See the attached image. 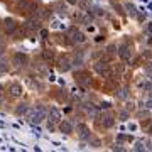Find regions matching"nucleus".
<instances>
[{
  "label": "nucleus",
  "instance_id": "26",
  "mask_svg": "<svg viewBox=\"0 0 152 152\" xmlns=\"http://www.w3.org/2000/svg\"><path fill=\"white\" fill-rule=\"evenodd\" d=\"M145 107H147L149 110H152V98L149 100V102H147V103H145Z\"/></svg>",
  "mask_w": 152,
  "mask_h": 152
},
{
  "label": "nucleus",
  "instance_id": "24",
  "mask_svg": "<svg viewBox=\"0 0 152 152\" xmlns=\"http://www.w3.org/2000/svg\"><path fill=\"white\" fill-rule=\"evenodd\" d=\"M5 54V44H0V58Z\"/></svg>",
  "mask_w": 152,
  "mask_h": 152
},
{
  "label": "nucleus",
  "instance_id": "27",
  "mask_svg": "<svg viewBox=\"0 0 152 152\" xmlns=\"http://www.w3.org/2000/svg\"><path fill=\"white\" fill-rule=\"evenodd\" d=\"M41 36H42V37H46V36H48V31H46V29H41Z\"/></svg>",
  "mask_w": 152,
  "mask_h": 152
},
{
  "label": "nucleus",
  "instance_id": "20",
  "mask_svg": "<svg viewBox=\"0 0 152 152\" xmlns=\"http://www.w3.org/2000/svg\"><path fill=\"white\" fill-rule=\"evenodd\" d=\"M95 14H96V15H107V12H105L102 7H96V9H95Z\"/></svg>",
  "mask_w": 152,
  "mask_h": 152
},
{
  "label": "nucleus",
  "instance_id": "34",
  "mask_svg": "<svg viewBox=\"0 0 152 152\" xmlns=\"http://www.w3.org/2000/svg\"><path fill=\"white\" fill-rule=\"evenodd\" d=\"M151 96H152V90H151Z\"/></svg>",
  "mask_w": 152,
  "mask_h": 152
},
{
  "label": "nucleus",
  "instance_id": "17",
  "mask_svg": "<svg viewBox=\"0 0 152 152\" xmlns=\"http://www.w3.org/2000/svg\"><path fill=\"white\" fill-rule=\"evenodd\" d=\"M9 63H5V61H0V73H5V71H9Z\"/></svg>",
  "mask_w": 152,
  "mask_h": 152
},
{
  "label": "nucleus",
  "instance_id": "23",
  "mask_svg": "<svg viewBox=\"0 0 152 152\" xmlns=\"http://www.w3.org/2000/svg\"><path fill=\"white\" fill-rule=\"evenodd\" d=\"M127 110H129V112H134V110H135V103H127Z\"/></svg>",
  "mask_w": 152,
  "mask_h": 152
},
{
  "label": "nucleus",
  "instance_id": "6",
  "mask_svg": "<svg viewBox=\"0 0 152 152\" xmlns=\"http://www.w3.org/2000/svg\"><path fill=\"white\" fill-rule=\"evenodd\" d=\"M9 93H10V96L17 98L22 95V86L19 85V83H10L9 85Z\"/></svg>",
  "mask_w": 152,
  "mask_h": 152
},
{
  "label": "nucleus",
  "instance_id": "19",
  "mask_svg": "<svg viewBox=\"0 0 152 152\" xmlns=\"http://www.w3.org/2000/svg\"><path fill=\"white\" fill-rule=\"evenodd\" d=\"M117 98H120V100H124V98H127V91H125V90H120V91L117 93Z\"/></svg>",
  "mask_w": 152,
  "mask_h": 152
},
{
  "label": "nucleus",
  "instance_id": "21",
  "mask_svg": "<svg viewBox=\"0 0 152 152\" xmlns=\"http://www.w3.org/2000/svg\"><path fill=\"white\" fill-rule=\"evenodd\" d=\"M135 151H145V144H144V142H137Z\"/></svg>",
  "mask_w": 152,
  "mask_h": 152
},
{
  "label": "nucleus",
  "instance_id": "10",
  "mask_svg": "<svg viewBox=\"0 0 152 152\" xmlns=\"http://www.w3.org/2000/svg\"><path fill=\"white\" fill-rule=\"evenodd\" d=\"M59 130L63 132V134H66V135H69V134H73V125H71L69 122L63 120V122H59Z\"/></svg>",
  "mask_w": 152,
  "mask_h": 152
},
{
  "label": "nucleus",
  "instance_id": "33",
  "mask_svg": "<svg viewBox=\"0 0 152 152\" xmlns=\"http://www.w3.org/2000/svg\"><path fill=\"white\" fill-rule=\"evenodd\" d=\"M0 107H2V98H0Z\"/></svg>",
  "mask_w": 152,
  "mask_h": 152
},
{
  "label": "nucleus",
  "instance_id": "11",
  "mask_svg": "<svg viewBox=\"0 0 152 152\" xmlns=\"http://www.w3.org/2000/svg\"><path fill=\"white\" fill-rule=\"evenodd\" d=\"M95 69H96L98 75H102V76H107L110 73L108 64H105V63H96V64H95Z\"/></svg>",
  "mask_w": 152,
  "mask_h": 152
},
{
  "label": "nucleus",
  "instance_id": "9",
  "mask_svg": "<svg viewBox=\"0 0 152 152\" xmlns=\"http://www.w3.org/2000/svg\"><path fill=\"white\" fill-rule=\"evenodd\" d=\"M49 120L51 122H59L61 120V112L58 110V107H51L49 108Z\"/></svg>",
  "mask_w": 152,
  "mask_h": 152
},
{
  "label": "nucleus",
  "instance_id": "3",
  "mask_svg": "<svg viewBox=\"0 0 152 152\" xmlns=\"http://www.w3.org/2000/svg\"><path fill=\"white\" fill-rule=\"evenodd\" d=\"M12 64L15 66H26L27 64V56L22 54V53H15L14 58H12Z\"/></svg>",
  "mask_w": 152,
  "mask_h": 152
},
{
  "label": "nucleus",
  "instance_id": "13",
  "mask_svg": "<svg viewBox=\"0 0 152 152\" xmlns=\"http://www.w3.org/2000/svg\"><path fill=\"white\" fill-rule=\"evenodd\" d=\"M113 124H115V118L112 117V115H105V117H103V122H102V125H103L105 129L113 127Z\"/></svg>",
  "mask_w": 152,
  "mask_h": 152
},
{
  "label": "nucleus",
  "instance_id": "5",
  "mask_svg": "<svg viewBox=\"0 0 152 152\" xmlns=\"http://www.w3.org/2000/svg\"><path fill=\"white\" fill-rule=\"evenodd\" d=\"M118 54H120V58H122L124 61H129V59L132 58V54H134V53H132V49L129 48L127 44H124V46H120V51H118Z\"/></svg>",
  "mask_w": 152,
  "mask_h": 152
},
{
  "label": "nucleus",
  "instance_id": "15",
  "mask_svg": "<svg viewBox=\"0 0 152 152\" xmlns=\"http://www.w3.org/2000/svg\"><path fill=\"white\" fill-rule=\"evenodd\" d=\"M125 10H127V14H129V15H132V17L137 15V9H135V5H134V4H125Z\"/></svg>",
  "mask_w": 152,
  "mask_h": 152
},
{
  "label": "nucleus",
  "instance_id": "29",
  "mask_svg": "<svg viewBox=\"0 0 152 152\" xmlns=\"http://www.w3.org/2000/svg\"><path fill=\"white\" fill-rule=\"evenodd\" d=\"M147 75H149V80L152 81V69H147Z\"/></svg>",
  "mask_w": 152,
  "mask_h": 152
},
{
  "label": "nucleus",
  "instance_id": "2",
  "mask_svg": "<svg viewBox=\"0 0 152 152\" xmlns=\"http://www.w3.org/2000/svg\"><path fill=\"white\" fill-rule=\"evenodd\" d=\"M17 22L12 19V17H7V19H4V29H5V32H9V34H14L17 31Z\"/></svg>",
  "mask_w": 152,
  "mask_h": 152
},
{
  "label": "nucleus",
  "instance_id": "14",
  "mask_svg": "<svg viewBox=\"0 0 152 152\" xmlns=\"http://www.w3.org/2000/svg\"><path fill=\"white\" fill-rule=\"evenodd\" d=\"M27 112H29V105L27 103H20L15 108V115H19V117H20V115H26Z\"/></svg>",
  "mask_w": 152,
  "mask_h": 152
},
{
  "label": "nucleus",
  "instance_id": "25",
  "mask_svg": "<svg viewBox=\"0 0 152 152\" xmlns=\"http://www.w3.org/2000/svg\"><path fill=\"white\" fill-rule=\"evenodd\" d=\"M66 2H68L69 5H78V2H80V0H66Z\"/></svg>",
  "mask_w": 152,
  "mask_h": 152
},
{
  "label": "nucleus",
  "instance_id": "31",
  "mask_svg": "<svg viewBox=\"0 0 152 152\" xmlns=\"http://www.w3.org/2000/svg\"><path fill=\"white\" fill-rule=\"evenodd\" d=\"M149 31H151V32H152V24H149Z\"/></svg>",
  "mask_w": 152,
  "mask_h": 152
},
{
  "label": "nucleus",
  "instance_id": "16",
  "mask_svg": "<svg viewBox=\"0 0 152 152\" xmlns=\"http://www.w3.org/2000/svg\"><path fill=\"white\" fill-rule=\"evenodd\" d=\"M78 7H80L81 10H86V9H90V2H88V0H80V2H78Z\"/></svg>",
  "mask_w": 152,
  "mask_h": 152
},
{
  "label": "nucleus",
  "instance_id": "30",
  "mask_svg": "<svg viewBox=\"0 0 152 152\" xmlns=\"http://www.w3.org/2000/svg\"><path fill=\"white\" fill-rule=\"evenodd\" d=\"M0 44H5V41H4V37L0 36Z\"/></svg>",
  "mask_w": 152,
  "mask_h": 152
},
{
  "label": "nucleus",
  "instance_id": "4",
  "mask_svg": "<svg viewBox=\"0 0 152 152\" xmlns=\"http://www.w3.org/2000/svg\"><path fill=\"white\" fill-rule=\"evenodd\" d=\"M86 41V37H85V34L80 32V31H71V42H75V44H83Z\"/></svg>",
  "mask_w": 152,
  "mask_h": 152
},
{
  "label": "nucleus",
  "instance_id": "22",
  "mask_svg": "<svg viewBox=\"0 0 152 152\" xmlns=\"http://www.w3.org/2000/svg\"><path fill=\"white\" fill-rule=\"evenodd\" d=\"M85 108H86V112H88V113H91V115H95V113H96V110H95V107H91V105H86Z\"/></svg>",
  "mask_w": 152,
  "mask_h": 152
},
{
  "label": "nucleus",
  "instance_id": "12",
  "mask_svg": "<svg viewBox=\"0 0 152 152\" xmlns=\"http://www.w3.org/2000/svg\"><path fill=\"white\" fill-rule=\"evenodd\" d=\"M42 58H44V61L46 63H49V64H53L56 61V56H54V51H49V49H46L42 53Z\"/></svg>",
  "mask_w": 152,
  "mask_h": 152
},
{
  "label": "nucleus",
  "instance_id": "28",
  "mask_svg": "<svg viewBox=\"0 0 152 152\" xmlns=\"http://www.w3.org/2000/svg\"><path fill=\"white\" fill-rule=\"evenodd\" d=\"M151 86H152L151 83H142V88H145V90H147V88H151Z\"/></svg>",
  "mask_w": 152,
  "mask_h": 152
},
{
  "label": "nucleus",
  "instance_id": "32",
  "mask_svg": "<svg viewBox=\"0 0 152 152\" xmlns=\"http://www.w3.org/2000/svg\"><path fill=\"white\" fill-rule=\"evenodd\" d=\"M149 134H152V125H151V127H149Z\"/></svg>",
  "mask_w": 152,
  "mask_h": 152
},
{
  "label": "nucleus",
  "instance_id": "7",
  "mask_svg": "<svg viewBox=\"0 0 152 152\" xmlns=\"http://www.w3.org/2000/svg\"><path fill=\"white\" fill-rule=\"evenodd\" d=\"M58 69L63 71V73L69 71V69H71V61H69V58H61V59L58 61Z\"/></svg>",
  "mask_w": 152,
  "mask_h": 152
},
{
  "label": "nucleus",
  "instance_id": "1",
  "mask_svg": "<svg viewBox=\"0 0 152 152\" xmlns=\"http://www.w3.org/2000/svg\"><path fill=\"white\" fill-rule=\"evenodd\" d=\"M46 115H48L46 107L37 105L36 108H29V112L26 113V117L29 118V122H31V124H41V122L46 118Z\"/></svg>",
  "mask_w": 152,
  "mask_h": 152
},
{
  "label": "nucleus",
  "instance_id": "18",
  "mask_svg": "<svg viewBox=\"0 0 152 152\" xmlns=\"http://www.w3.org/2000/svg\"><path fill=\"white\" fill-rule=\"evenodd\" d=\"M120 120H122V122L129 120V110H122V112H120Z\"/></svg>",
  "mask_w": 152,
  "mask_h": 152
},
{
  "label": "nucleus",
  "instance_id": "8",
  "mask_svg": "<svg viewBox=\"0 0 152 152\" xmlns=\"http://www.w3.org/2000/svg\"><path fill=\"white\" fill-rule=\"evenodd\" d=\"M78 135H80V139H83V140H88L90 137H91V132H90V129H88L86 125H80L78 127Z\"/></svg>",
  "mask_w": 152,
  "mask_h": 152
}]
</instances>
